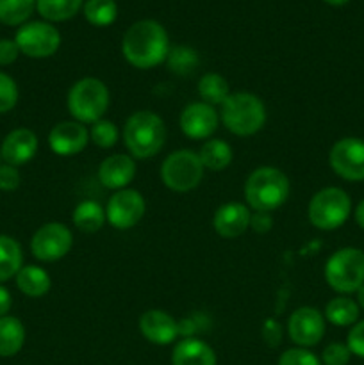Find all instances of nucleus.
I'll return each instance as SVG.
<instances>
[{
    "mask_svg": "<svg viewBox=\"0 0 364 365\" xmlns=\"http://www.w3.org/2000/svg\"><path fill=\"white\" fill-rule=\"evenodd\" d=\"M25 342V328L18 317H0V356H14Z\"/></svg>",
    "mask_w": 364,
    "mask_h": 365,
    "instance_id": "22",
    "label": "nucleus"
},
{
    "mask_svg": "<svg viewBox=\"0 0 364 365\" xmlns=\"http://www.w3.org/2000/svg\"><path fill=\"white\" fill-rule=\"evenodd\" d=\"M13 305V299H11V292L7 291L4 285H0V317L7 316V312L11 310Z\"/></svg>",
    "mask_w": 364,
    "mask_h": 365,
    "instance_id": "41",
    "label": "nucleus"
},
{
    "mask_svg": "<svg viewBox=\"0 0 364 365\" xmlns=\"http://www.w3.org/2000/svg\"><path fill=\"white\" fill-rule=\"evenodd\" d=\"M350 353L348 346L341 344V342H332L321 353V364L323 365H348L350 362Z\"/></svg>",
    "mask_w": 364,
    "mask_h": 365,
    "instance_id": "35",
    "label": "nucleus"
},
{
    "mask_svg": "<svg viewBox=\"0 0 364 365\" xmlns=\"http://www.w3.org/2000/svg\"><path fill=\"white\" fill-rule=\"evenodd\" d=\"M288 334L300 348H313L325 335V316L314 307H300L289 316Z\"/></svg>",
    "mask_w": 364,
    "mask_h": 365,
    "instance_id": "13",
    "label": "nucleus"
},
{
    "mask_svg": "<svg viewBox=\"0 0 364 365\" xmlns=\"http://www.w3.org/2000/svg\"><path fill=\"white\" fill-rule=\"evenodd\" d=\"M232 148L223 139H207L200 148L198 157L203 170L223 171L232 163Z\"/></svg>",
    "mask_w": 364,
    "mask_h": 365,
    "instance_id": "23",
    "label": "nucleus"
},
{
    "mask_svg": "<svg viewBox=\"0 0 364 365\" xmlns=\"http://www.w3.org/2000/svg\"><path fill=\"white\" fill-rule=\"evenodd\" d=\"M263 339L270 348H277L282 341V328L278 321L266 319L263 324Z\"/></svg>",
    "mask_w": 364,
    "mask_h": 365,
    "instance_id": "38",
    "label": "nucleus"
},
{
    "mask_svg": "<svg viewBox=\"0 0 364 365\" xmlns=\"http://www.w3.org/2000/svg\"><path fill=\"white\" fill-rule=\"evenodd\" d=\"M24 255H21V246L16 239L9 235H0V284L7 282L9 278L16 277L21 269Z\"/></svg>",
    "mask_w": 364,
    "mask_h": 365,
    "instance_id": "25",
    "label": "nucleus"
},
{
    "mask_svg": "<svg viewBox=\"0 0 364 365\" xmlns=\"http://www.w3.org/2000/svg\"><path fill=\"white\" fill-rule=\"evenodd\" d=\"M146 210L145 198L136 189H121L111 196L106 207V217L116 230H128L143 220Z\"/></svg>",
    "mask_w": 364,
    "mask_h": 365,
    "instance_id": "12",
    "label": "nucleus"
},
{
    "mask_svg": "<svg viewBox=\"0 0 364 365\" xmlns=\"http://www.w3.org/2000/svg\"><path fill=\"white\" fill-rule=\"evenodd\" d=\"M250 217H252V212L248 205H243L239 202L223 203L214 212L213 228L220 237L236 239L248 230Z\"/></svg>",
    "mask_w": 364,
    "mask_h": 365,
    "instance_id": "17",
    "label": "nucleus"
},
{
    "mask_svg": "<svg viewBox=\"0 0 364 365\" xmlns=\"http://www.w3.org/2000/svg\"><path fill=\"white\" fill-rule=\"evenodd\" d=\"M278 365H323L314 353L305 348L285 349L278 359Z\"/></svg>",
    "mask_w": 364,
    "mask_h": 365,
    "instance_id": "34",
    "label": "nucleus"
},
{
    "mask_svg": "<svg viewBox=\"0 0 364 365\" xmlns=\"http://www.w3.org/2000/svg\"><path fill=\"white\" fill-rule=\"evenodd\" d=\"M325 280L339 294H352L364 285V252L341 248L325 264Z\"/></svg>",
    "mask_w": 364,
    "mask_h": 365,
    "instance_id": "6",
    "label": "nucleus"
},
{
    "mask_svg": "<svg viewBox=\"0 0 364 365\" xmlns=\"http://www.w3.org/2000/svg\"><path fill=\"white\" fill-rule=\"evenodd\" d=\"M39 14L49 21H64L81 11L82 0H36Z\"/></svg>",
    "mask_w": 364,
    "mask_h": 365,
    "instance_id": "28",
    "label": "nucleus"
},
{
    "mask_svg": "<svg viewBox=\"0 0 364 365\" xmlns=\"http://www.w3.org/2000/svg\"><path fill=\"white\" fill-rule=\"evenodd\" d=\"M0 160H2V157H0Z\"/></svg>",
    "mask_w": 364,
    "mask_h": 365,
    "instance_id": "45",
    "label": "nucleus"
},
{
    "mask_svg": "<svg viewBox=\"0 0 364 365\" xmlns=\"http://www.w3.org/2000/svg\"><path fill=\"white\" fill-rule=\"evenodd\" d=\"M36 152H38V138L31 128H16L9 132L0 146L2 160L14 168L34 159Z\"/></svg>",
    "mask_w": 364,
    "mask_h": 365,
    "instance_id": "18",
    "label": "nucleus"
},
{
    "mask_svg": "<svg viewBox=\"0 0 364 365\" xmlns=\"http://www.w3.org/2000/svg\"><path fill=\"white\" fill-rule=\"evenodd\" d=\"M323 2L330 4V6H345V4L350 2V0H323Z\"/></svg>",
    "mask_w": 364,
    "mask_h": 365,
    "instance_id": "44",
    "label": "nucleus"
},
{
    "mask_svg": "<svg viewBox=\"0 0 364 365\" xmlns=\"http://www.w3.org/2000/svg\"><path fill=\"white\" fill-rule=\"evenodd\" d=\"M123 143L134 159H150L166 143V125L152 110H136L123 125Z\"/></svg>",
    "mask_w": 364,
    "mask_h": 365,
    "instance_id": "2",
    "label": "nucleus"
},
{
    "mask_svg": "<svg viewBox=\"0 0 364 365\" xmlns=\"http://www.w3.org/2000/svg\"><path fill=\"white\" fill-rule=\"evenodd\" d=\"M118 138H120V132H118V127L109 120H98L96 123L91 125V130H89V141L95 143L98 148H113L118 143Z\"/></svg>",
    "mask_w": 364,
    "mask_h": 365,
    "instance_id": "32",
    "label": "nucleus"
},
{
    "mask_svg": "<svg viewBox=\"0 0 364 365\" xmlns=\"http://www.w3.org/2000/svg\"><path fill=\"white\" fill-rule=\"evenodd\" d=\"M21 53L32 59H45L54 56L61 45V34L52 24L46 21H31L18 29L14 36Z\"/></svg>",
    "mask_w": 364,
    "mask_h": 365,
    "instance_id": "9",
    "label": "nucleus"
},
{
    "mask_svg": "<svg viewBox=\"0 0 364 365\" xmlns=\"http://www.w3.org/2000/svg\"><path fill=\"white\" fill-rule=\"evenodd\" d=\"M16 285L29 298H41L52 287L50 274L39 266H21L16 273Z\"/></svg>",
    "mask_w": 364,
    "mask_h": 365,
    "instance_id": "21",
    "label": "nucleus"
},
{
    "mask_svg": "<svg viewBox=\"0 0 364 365\" xmlns=\"http://www.w3.org/2000/svg\"><path fill=\"white\" fill-rule=\"evenodd\" d=\"M220 118L228 132L239 138L257 134L266 123V107L253 93H231L221 103Z\"/></svg>",
    "mask_w": 364,
    "mask_h": 365,
    "instance_id": "4",
    "label": "nucleus"
},
{
    "mask_svg": "<svg viewBox=\"0 0 364 365\" xmlns=\"http://www.w3.org/2000/svg\"><path fill=\"white\" fill-rule=\"evenodd\" d=\"M36 7V0H0V21L6 25H20Z\"/></svg>",
    "mask_w": 364,
    "mask_h": 365,
    "instance_id": "30",
    "label": "nucleus"
},
{
    "mask_svg": "<svg viewBox=\"0 0 364 365\" xmlns=\"http://www.w3.org/2000/svg\"><path fill=\"white\" fill-rule=\"evenodd\" d=\"M346 346H348L352 355L364 359V321L353 324L348 334V339H346Z\"/></svg>",
    "mask_w": 364,
    "mask_h": 365,
    "instance_id": "36",
    "label": "nucleus"
},
{
    "mask_svg": "<svg viewBox=\"0 0 364 365\" xmlns=\"http://www.w3.org/2000/svg\"><path fill=\"white\" fill-rule=\"evenodd\" d=\"M203 171L198 153L188 148L175 150L161 164V180L171 191L188 192L202 182Z\"/></svg>",
    "mask_w": 364,
    "mask_h": 365,
    "instance_id": "8",
    "label": "nucleus"
},
{
    "mask_svg": "<svg viewBox=\"0 0 364 365\" xmlns=\"http://www.w3.org/2000/svg\"><path fill=\"white\" fill-rule=\"evenodd\" d=\"M84 16L95 27H107L118 16V7L114 0H88L84 4Z\"/></svg>",
    "mask_w": 364,
    "mask_h": 365,
    "instance_id": "29",
    "label": "nucleus"
},
{
    "mask_svg": "<svg viewBox=\"0 0 364 365\" xmlns=\"http://www.w3.org/2000/svg\"><path fill=\"white\" fill-rule=\"evenodd\" d=\"M289 196V178L273 166H261L245 182L246 203L256 212H271L284 205Z\"/></svg>",
    "mask_w": 364,
    "mask_h": 365,
    "instance_id": "3",
    "label": "nucleus"
},
{
    "mask_svg": "<svg viewBox=\"0 0 364 365\" xmlns=\"http://www.w3.org/2000/svg\"><path fill=\"white\" fill-rule=\"evenodd\" d=\"M198 95L202 102L209 103V106H221L231 95L227 78L221 77L220 73L202 75V78L198 81Z\"/></svg>",
    "mask_w": 364,
    "mask_h": 365,
    "instance_id": "27",
    "label": "nucleus"
},
{
    "mask_svg": "<svg viewBox=\"0 0 364 365\" xmlns=\"http://www.w3.org/2000/svg\"><path fill=\"white\" fill-rule=\"evenodd\" d=\"M325 319L335 327H352L359 319V305L352 298L338 296L325 307Z\"/></svg>",
    "mask_w": 364,
    "mask_h": 365,
    "instance_id": "26",
    "label": "nucleus"
},
{
    "mask_svg": "<svg viewBox=\"0 0 364 365\" xmlns=\"http://www.w3.org/2000/svg\"><path fill=\"white\" fill-rule=\"evenodd\" d=\"M139 331L148 342L157 346H168L181 335V327L173 316L159 309L146 310L139 317Z\"/></svg>",
    "mask_w": 364,
    "mask_h": 365,
    "instance_id": "16",
    "label": "nucleus"
},
{
    "mask_svg": "<svg viewBox=\"0 0 364 365\" xmlns=\"http://www.w3.org/2000/svg\"><path fill=\"white\" fill-rule=\"evenodd\" d=\"M166 61H168V66H170V70L177 75L191 73L193 68L198 64L196 52L195 50L189 48V46H177V48L170 50Z\"/></svg>",
    "mask_w": 364,
    "mask_h": 365,
    "instance_id": "31",
    "label": "nucleus"
},
{
    "mask_svg": "<svg viewBox=\"0 0 364 365\" xmlns=\"http://www.w3.org/2000/svg\"><path fill=\"white\" fill-rule=\"evenodd\" d=\"M89 143V130L79 121H61L50 130L49 146L56 155L71 157L81 153Z\"/></svg>",
    "mask_w": 364,
    "mask_h": 365,
    "instance_id": "15",
    "label": "nucleus"
},
{
    "mask_svg": "<svg viewBox=\"0 0 364 365\" xmlns=\"http://www.w3.org/2000/svg\"><path fill=\"white\" fill-rule=\"evenodd\" d=\"M111 103L109 89L100 78H79L68 91L66 106L71 118L79 123L93 125L102 120Z\"/></svg>",
    "mask_w": 364,
    "mask_h": 365,
    "instance_id": "5",
    "label": "nucleus"
},
{
    "mask_svg": "<svg viewBox=\"0 0 364 365\" xmlns=\"http://www.w3.org/2000/svg\"><path fill=\"white\" fill-rule=\"evenodd\" d=\"M218 113L206 102H193L181 113V130L189 139H209L218 128Z\"/></svg>",
    "mask_w": 364,
    "mask_h": 365,
    "instance_id": "14",
    "label": "nucleus"
},
{
    "mask_svg": "<svg viewBox=\"0 0 364 365\" xmlns=\"http://www.w3.org/2000/svg\"><path fill=\"white\" fill-rule=\"evenodd\" d=\"M121 53L128 64L139 70H150L168 59L170 41L163 25L156 20L132 24L123 34Z\"/></svg>",
    "mask_w": 364,
    "mask_h": 365,
    "instance_id": "1",
    "label": "nucleus"
},
{
    "mask_svg": "<svg viewBox=\"0 0 364 365\" xmlns=\"http://www.w3.org/2000/svg\"><path fill=\"white\" fill-rule=\"evenodd\" d=\"M106 221V209L93 200L81 202L74 210V225L84 234H95Z\"/></svg>",
    "mask_w": 364,
    "mask_h": 365,
    "instance_id": "24",
    "label": "nucleus"
},
{
    "mask_svg": "<svg viewBox=\"0 0 364 365\" xmlns=\"http://www.w3.org/2000/svg\"><path fill=\"white\" fill-rule=\"evenodd\" d=\"M21 177L11 164H0V191H14L20 185Z\"/></svg>",
    "mask_w": 364,
    "mask_h": 365,
    "instance_id": "37",
    "label": "nucleus"
},
{
    "mask_svg": "<svg viewBox=\"0 0 364 365\" xmlns=\"http://www.w3.org/2000/svg\"><path fill=\"white\" fill-rule=\"evenodd\" d=\"M352 212V200L343 189L325 187L310 198L307 216L318 230H335L343 227Z\"/></svg>",
    "mask_w": 364,
    "mask_h": 365,
    "instance_id": "7",
    "label": "nucleus"
},
{
    "mask_svg": "<svg viewBox=\"0 0 364 365\" xmlns=\"http://www.w3.org/2000/svg\"><path fill=\"white\" fill-rule=\"evenodd\" d=\"M18 53L20 48L14 39H0V66L13 64L18 59Z\"/></svg>",
    "mask_w": 364,
    "mask_h": 365,
    "instance_id": "39",
    "label": "nucleus"
},
{
    "mask_svg": "<svg viewBox=\"0 0 364 365\" xmlns=\"http://www.w3.org/2000/svg\"><path fill=\"white\" fill-rule=\"evenodd\" d=\"M136 177V163L131 155L125 153H114L106 157L98 168V180L103 187L121 191Z\"/></svg>",
    "mask_w": 364,
    "mask_h": 365,
    "instance_id": "19",
    "label": "nucleus"
},
{
    "mask_svg": "<svg viewBox=\"0 0 364 365\" xmlns=\"http://www.w3.org/2000/svg\"><path fill=\"white\" fill-rule=\"evenodd\" d=\"M74 245L71 230L63 223H46L36 230L31 239V252L41 262H56L68 255Z\"/></svg>",
    "mask_w": 364,
    "mask_h": 365,
    "instance_id": "10",
    "label": "nucleus"
},
{
    "mask_svg": "<svg viewBox=\"0 0 364 365\" xmlns=\"http://www.w3.org/2000/svg\"><path fill=\"white\" fill-rule=\"evenodd\" d=\"M273 227V217L270 212H253L250 217V228L257 234H266Z\"/></svg>",
    "mask_w": 364,
    "mask_h": 365,
    "instance_id": "40",
    "label": "nucleus"
},
{
    "mask_svg": "<svg viewBox=\"0 0 364 365\" xmlns=\"http://www.w3.org/2000/svg\"><path fill=\"white\" fill-rule=\"evenodd\" d=\"M355 221L357 225L364 230V200L355 207Z\"/></svg>",
    "mask_w": 364,
    "mask_h": 365,
    "instance_id": "42",
    "label": "nucleus"
},
{
    "mask_svg": "<svg viewBox=\"0 0 364 365\" xmlns=\"http://www.w3.org/2000/svg\"><path fill=\"white\" fill-rule=\"evenodd\" d=\"M18 102V86L9 75L0 71V114L9 113Z\"/></svg>",
    "mask_w": 364,
    "mask_h": 365,
    "instance_id": "33",
    "label": "nucleus"
},
{
    "mask_svg": "<svg viewBox=\"0 0 364 365\" xmlns=\"http://www.w3.org/2000/svg\"><path fill=\"white\" fill-rule=\"evenodd\" d=\"M357 305L364 310V285L357 291Z\"/></svg>",
    "mask_w": 364,
    "mask_h": 365,
    "instance_id": "43",
    "label": "nucleus"
},
{
    "mask_svg": "<svg viewBox=\"0 0 364 365\" xmlns=\"http://www.w3.org/2000/svg\"><path fill=\"white\" fill-rule=\"evenodd\" d=\"M173 365H216V353L207 342L196 337H186L173 348Z\"/></svg>",
    "mask_w": 364,
    "mask_h": 365,
    "instance_id": "20",
    "label": "nucleus"
},
{
    "mask_svg": "<svg viewBox=\"0 0 364 365\" xmlns=\"http://www.w3.org/2000/svg\"><path fill=\"white\" fill-rule=\"evenodd\" d=\"M328 163L338 177L350 182L364 180V139H339L330 148Z\"/></svg>",
    "mask_w": 364,
    "mask_h": 365,
    "instance_id": "11",
    "label": "nucleus"
}]
</instances>
